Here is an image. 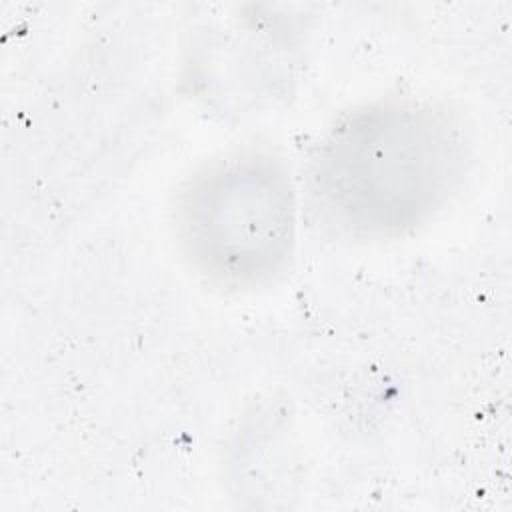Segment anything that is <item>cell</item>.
<instances>
[{"label": "cell", "mask_w": 512, "mask_h": 512, "mask_svg": "<svg viewBox=\"0 0 512 512\" xmlns=\"http://www.w3.org/2000/svg\"><path fill=\"white\" fill-rule=\"evenodd\" d=\"M460 122L424 102H382L338 122L310 164V194L328 224L388 238L424 224L464 176Z\"/></svg>", "instance_id": "6da1fadb"}, {"label": "cell", "mask_w": 512, "mask_h": 512, "mask_svg": "<svg viewBox=\"0 0 512 512\" xmlns=\"http://www.w3.org/2000/svg\"><path fill=\"white\" fill-rule=\"evenodd\" d=\"M180 234L196 268L226 288L272 282L294 246V196L270 156L228 158L184 192Z\"/></svg>", "instance_id": "7a4b0ae2"}]
</instances>
